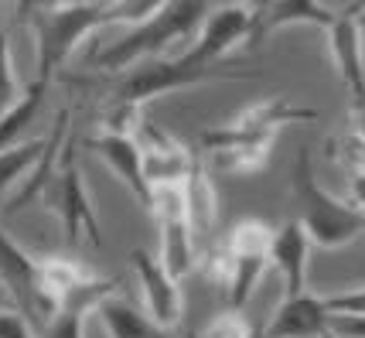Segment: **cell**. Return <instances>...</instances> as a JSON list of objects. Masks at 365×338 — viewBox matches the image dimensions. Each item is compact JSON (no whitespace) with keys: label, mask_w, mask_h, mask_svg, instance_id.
<instances>
[{"label":"cell","mask_w":365,"mask_h":338,"mask_svg":"<svg viewBox=\"0 0 365 338\" xmlns=\"http://www.w3.org/2000/svg\"><path fill=\"white\" fill-rule=\"evenodd\" d=\"M290 195H294L297 222L307 229L311 242L321 246V250H341V246H349L351 240H359L365 232V212L321 188L307 147H301L297 158H294Z\"/></svg>","instance_id":"cell-1"},{"label":"cell","mask_w":365,"mask_h":338,"mask_svg":"<svg viewBox=\"0 0 365 338\" xmlns=\"http://www.w3.org/2000/svg\"><path fill=\"white\" fill-rule=\"evenodd\" d=\"M208 14V0H168L154 17H147L143 24L130 28L123 38H116L113 45L96 55V65L106 72H123L130 65L143 58H158L171 48L175 41H185L202 28Z\"/></svg>","instance_id":"cell-2"},{"label":"cell","mask_w":365,"mask_h":338,"mask_svg":"<svg viewBox=\"0 0 365 338\" xmlns=\"http://www.w3.org/2000/svg\"><path fill=\"white\" fill-rule=\"evenodd\" d=\"M253 76L250 68H236L229 62L205 65L198 62L191 51L185 55H158V58H143V62L123 68L120 82L113 86V99L123 103H150V99L164 96V93H178V89H191V86H205V82H236Z\"/></svg>","instance_id":"cell-3"},{"label":"cell","mask_w":365,"mask_h":338,"mask_svg":"<svg viewBox=\"0 0 365 338\" xmlns=\"http://www.w3.org/2000/svg\"><path fill=\"white\" fill-rule=\"evenodd\" d=\"M34 45H38V76L51 86V79L62 72V65L72 58V51L86 41V34H93L103 24V4L86 0V4H62L55 11L31 17Z\"/></svg>","instance_id":"cell-4"},{"label":"cell","mask_w":365,"mask_h":338,"mask_svg":"<svg viewBox=\"0 0 365 338\" xmlns=\"http://www.w3.org/2000/svg\"><path fill=\"white\" fill-rule=\"evenodd\" d=\"M45 202L48 209L58 215V222H62L65 242H76L82 232L89 236L93 246L103 242L93 198H89V188H86V178H82V168H79V140H76V133L65 137L58 164H55V175H51V181L45 188Z\"/></svg>","instance_id":"cell-5"},{"label":"cell","mask_w":365,"mask_h":338,"mask_svg":"<svg viewBox=\"0 0 365 338\" xmlns=\"http://www.w3.org/2000/svg\"><path fill=\"white\" fill-rule=\"evenodd\" d=\"M297 120H318V113L290 106L284 99H263V103L246 106L229 127L205 130L202 133V150L225 144H273L277 130L287 127V123H297Z\"/></svg>","instance_id":"cell-6"},{"label":"cell","mask_w":365,"mask_h":338,"mask_svg":"<svg viewBox=\"0 0 365 338\" xmlns=\"http://www.w3.org/2000/svg\"><path fill=\"white\" fill-rule=\"evenodd\" d=\"M0 280L14 294L21 311L34 324L45 328L55 311H51V304L45 301V290H41V260H34L28 250H21L4 229H0Z\"/></svg>","instance_id":"cell-7"},{"label":"cell","mask_w":365,"mask_h":338,"mask_svg":"<svg viewBox=\"0 0 365 338\" xmlns=\"http://www.w3.org/2000/svg\"><path fill=\"white\" fill-rule=\"evenodd\" d=\"M253 11L246 4H222V7H208L205 21L198 28V41L191 45V55L198 62L215 65L232 58L229 51H236L242 41L253 38Z\"/></svg>","instance_id":"cell-8"},{"label":"cell","mask_w":365,"mask_h":338,"mask_svg":"<svg viewBox=\"0 0 365 338\" xmlns=\"http://www.w3.org/2000/svg\"><path fill=\"white\" fill-rule=\"evenodd\" d=\"M86 147L110 168L113 175L123 181V188L133 195V202L150 215V209H154V185L147 181V175H143L140 140H137V137H120V133H106V130H103L99 137H89Z\"/></svg>","instance_id":"cell-9"},{"label":"cell","mask_w":365,"mask_h":338,"mask_svg":"<svg viewBox=\"0 0 365 338\" xmlns=\"http://www.w3.org/2000/svg\"><path fill=\"white\" fill-rule=\"evenodd\" d=\"M130 267L137 274V284H140L143 304L150 311V318L160 322L164 328H175L185 314V304H181V287H178V277H171L164 270V263L158 257H150L147 250H133L130 253Z\"/></svg>","instance_id":"cell-10"},{"label":"cell","mask_w":365,"mask_h":338,"mask_svg":"<svg viewBox=\"0 0 365 338\" xmlns=\"http://www.w3.org/2000/svg\"><path fill=\"white\" fill-rule=\"evenodd\" d=\"M267 328H270V338H338L331 328L328 301L311 290L284 294Z\"/></svg>","instance_id":"cell-11"},{"label":"cell","mask_w":365,"mask_h":338,"mask_svg":"<svg viewBox=\"0 0 365 338\" xmlns=\"http://www.w3.org/2000/svg\"><path fill=\"white\" fill-rule=\"evenodd\" d=\"M328 48H331V62L338 79L345 82L351 96V106L365 103V62H362V21L351 14H338L331 28H328Z\"/></svg>","instance_id":"cell-12"},{"label":"cell","mask_w":365,"mask_h":338,"mask_svg":"<svg viewBox=\"0 0 365 338\" xmlns=\"http://www.w3.org/2000/svg\"><path fill=\"white\" fill-rule=\"evenodd\" d=\"M137 137H140L143 175L150 185H181L188 178V171L195 168V158L188 154L185 144H178L171 133H160L150 123H143Z\"/></svg>","instance_id":"cell-13"},{"label":"cell","mask_w":365,"mask_h":338,"mask_svg":"<svg viewBox=\"0 0 365 338\" xmlns=\"http://www.w3.org/2000/svg\"><path fill=\"white\" fill-rule=\"evenodd\" d=\"M311 236L297 219H287L270 242V267L284 277V294L307 290V263H311Z\"/></svg>","instance_id":"cell-14"},{"label":"cell","mask_w":365,"mask_h":338,"mask_svg":"<svg viewBox=\"0 0 365 338\" xmlns=\"http://www.w3.org/2000/svg\"><path fill=\"white\" fill-rule=\"evenodd\" d=\"M341 11H331L324 0H270L263 14H256L253 21V38L250 45H263L273 31L290 28V24H307V28H331Z\"/></svg>","instance_id":"cell-15"},{"label":"cell","mask_w":365,"mask_h":338,"mask_svg":"<svg viewBox=\"0 0 365 338\" xmlns=\"http://www.w3.org/2000/svg\"><path fill=\"white\" fill-rule=\"evenodd\" d=\"M96 314L106 328V338H175L171 328L150 318V311L127 304L123 297H106L96 307Z\"/></svg>","instance_id":"cell-16"},{"label":"cell","mask_w":365,"mask_h":338,"mask_svg":"<svg viewBox=\"0 0 365 338\" xmlns=\"http://www.w3.org/2000/svg\"><path fill=\"white\" fill-rule=\"evenodd\" d=\"M48 96V82L34 79L21 96L7 106V113L0 116V150H7V147H17L28 140V130H31L34 116L41 110V103Z\"/></svg>","instance_id":"cell-17"},{"label":"cell","mask_w":365,"mask_h":338,"mask_svg":"<svg viewBox=\"0 0 365 338\" xmlns=\"http://www.w3.org/2000/svg\"><path fill=\"white\" fill-rule=\"evenodd\" d=\"M86 280H93V270H82L79 263H72V260L65 257L41 260V290H45V301L51 304V311H58Z\"/></svg>","instance_id":"cell-18"},{"label":"cell","mask_w":365,"mask_h":338,"mask_svg":"<svg viewBox=\"0 0 365 338\" xmlns=\"http://www.w3.org/2000/svg\"><path fill=\"white\" fill-rule=\"evenodd\" d=\"M185 209H188V222L198 232H208L215 225V212H219V198H215V188H212V178L202 164L195 161V168L185 178Z\"/></svg>","instance_id":"cell-19"},{"label":"cell","mask_w":365,"mask_h":338,"mask_svg":"<svg viewBox=\"0 0 365 338\" xmlns=\"http://www.w3.org/2000/svg\"><path fill=\"white\" fill-rule=\"evenodd\" d=\"M45 150H48V137H31L24 144L0 150V195L11 192L28 171H34V164L41 161Z\"/></svg>","instance_id":"cell-20"},{"label":"cell","mask_w":365,"mask_h":338,"mask_svg":"<svg viewBox=\"0 0 365 338\" xmlns=\"http://www.w3.org/2000/svg\"><path fill=\"white\" fill-rule=\"evenodd\" d=\"M273 144H225L205 150L208 164L215 171H229V175H242V171H256L259 164L267 161Z\"/></svg>","instance_id":"cell-21"},{"label":"cell","mask_w":365,"mask_h":338,"mask_svg":"<svg viewBox=\"0 0 365 338\" xmlns=\"http://www.w3.org/2000/svg\"><path fill=\"white\" fill-rule=\"evenodd\" d=\"M273 225H267L263 219H242L229 229V240L225 246L232 253H267L270 257V242H273Z\"/></svg>","instance_id":"cell-22"},{"label":"cell","mask_w":365,"mask_h":338,"mask_svg":"<svg viewBox=\"0 0 365 338\" xmlns=\"http://www.w3.org/2000/svg\"><path fill=\"white\" fill-rule=\"evenodd\" d=\"M168 0H106L103 4V24L116 28H137L147 17H154Z\"/></svg>","instance_id":"cell-23"},{"label":"cell","mask_w":365,"mask_h":338,"mask_svg":"<svg viewBox=\"0 0 365 338\" xmlns=\"http://www.w3.org/2000/svg\"><path fill=\"white\" fill-rule=\"evenodd\" d=\"M24 89L17 86L14 62H11V41H7V28H4V14H0V116L7 113V106L21 96Z\"/></svg>","instance_id":"cell-24"},{"label":"cell","mask_w":365,"mask_h":338,"mask_svg":"<svg viewBox=\"0 0 365 338\" xmlns=\"http://www.w3.org/2000/svg\"><path fill=\"white\" fill-rule=\"evenodd\" d=\"M250 324L242 318V311H232V307H225L222 314H215L208 324H202L195 338H246L250 335Z\"/></svg>","instance_id":"cell-25"},{"label":"cell","mask_w":365,"mask_h":338,"mask_svg":"<svg viewBox=\"0 0 365 338\" xmlns=\"http://www.w3.org/2000/svg\"><path fill=\"white\" fill-rule=\"evenodd\" d=\"M82 322H86V311H79V307H58L45 324V338H86L82 335Z\"/></svg>","instance_id":"cell-26"},{"label":"cell","mask_w":365,"mask_h":338,"mask_svg":"<svg viewBox=\"0 0 365 338\" xmlns=\"http://www.w3.org/2000/svg\"><path fill=\"white\" fill-rule=\"evenodd\" d=\"M334 158L345 164L351 175L365 171V137H359V133L349 127L345 133H341V140L334 144Z\"/></svg>","instance_id":"cell-27"},{"label":"cell","mask_w":365,"mask_h":338,"mask_svg":"<svg viewBox=\"0 0 365 338\" xmlns=\"http://www.w3.org/2000/svg\"><path fill=\"white\" fill-rule=\"evenodd\" d=\"M331 328L338 338H365V314L355 311H331Z\"/></svg>","instance_id":"cell-28"},{"label":"cell","mask_w":365,"mask_h":338,"mask_svg":"<svg viewBox=\"0 0 365 338\" xmlns=\"http://www.w3.org/2000/svg\"><path fill=\"white\" fill-rule=\"evenodd\" d=\"M328 301V311H355V314H365V287H355V290H341V294H331L324 297Z\"/></svg>","instance_id":"cell-29"},{"label":"cell","mask_w":365,"mask_h":338,"mask_svg":"<svg viewBox=\"0 0 365 338\" xmlns=\"http://www.w3.org/2000/svg\"><path fill=\"white\" fill-rule=\"evenodd\" d=\"M0 338H34L31 324L24 314H14V311H0Z\"/></svg>","instance_id":"cell-30"},{"label":"cell","mask_w":365,"mask_h":338,"mask_svg":"<svg viewBox=\"0 0 365 338\" xmlns=\"http://www.w3.org/2000/svg\"><path fill=\"white\" fill-rule=\"evenodd\" d=\"M62 4L65 0H14V11H17V21H31V17L45 14V11H55Z\"/></svg>","instance_id":"cell-31"},{"label":"cell","mask_w":365,"mask_h":338,"mask_svg":"<svg viewBox=\"0 0 365 338\" xmlns=\"http://www.w3.org/2000/svg\"><path fill=\"white\" fill-rule=\"evenodd\" d=\"M349 192H351V205H359V209L365 212V171H359V175H351Z\"/></svg>","instance_id":"cell-32"},{"label":"cell","mask_w":365,"mask_h":338,"mask_svg":"<svg viewBox=\"0 0 365 338\" xmlns=\"http://www.w3.org/2000/svg\"><path fill=\"white\" fill-rule=\"evenodd\" d=\"M246 338H270V328H267V322H253L250 324V335Z\"/></svg>","instance_id":"cell-33"},{"label":"cell","mask_w":365,"mask_h":338,"mask_svg":"<svg viewBox=\"0 0 365 338\" xmlns=\"http://www.w3.org/2000/svg\"><path fill=\"white\" fill-rule=\"evenodd\" d=\"M345 14H351V17H362V14H365V0H351L349 7H345Z\"/></svg>","instance_id":"cell-34"},{"label":"cell","mask_w":365,"mask_h":338,"mask_svg":"<svg viewBox=\"0 0 365 338\" xmlns=\"http://www.w3.org/2000/svg\"><path fill=\"white\" fill-rule=\"evenodd\" d=\"M242 4H246V7L253 11V17H256V14H263V11H267V4H270V0H242Z\"/></svg>","instance_id":"cell-35"},{"label":"cell","mask_w":365,"mask_h":338,"mask_svg":"<svg viewBox=\"0 0 365 338\" xmlns=\"http://www.w3.org/2000/svg\"><path fill=\"white\" fill-rule=\"evenodd\" d=\"M359 21H362V31H365V14H362V17H359Z\"/></svg>","instance_id":"cell-36"},{"label":"cell","mask_w":365,"mask_h":338,"mask_svg":"<svg viewBox=\"0 0 365 338\" xmlns=\"http://www.w3.org/2000/svg\"><path fill=\"white\" fill-rule=\"evenodd\" d=\"M0 14H4V0H0Z\"/></svg>","instance_id":"cell-37"}]
</instances>
